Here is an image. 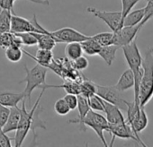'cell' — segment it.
Returning a JSON list of instances; mask_svg holds the SVG:
<instances>
[{
    "label": "cell",
    "mask_w": 153,
    "mask_h": 147,
    "mask_svg": "<svg viewBox=\"0 0 153 147\" xmlns=\"http://www.w3.org/2000/svg\"><path fill=\"white\" fill-rule=\"evenodd\" d=\"M114 86L121 93L128 91L134 86V75L130 68L122 74V76Z\"/></svg>",
    "instance_id": "cell-17"
},
{
    "label": "cell",
    "mask_w": 153,
    "mask_h": 147,
    "mask_svg": "<svg viewBox=\"0 0 153 147\" xmlns=\"http://www.w3.org/2000/svg\"><path fill=\"white\" fill-rule=\"evenodd\" d=\"M72 65H73V68L78 70V71H82V70H85L88 67V60L87 57L81 56L78 58H76L74 60H72Z\"/></svg>",
    "instance_id": "cell-35"
},
{
    "label": "cell",
    "mask_w": 153,
    "mask_h": 147,
    "mask_svg": "<svg viewBox=\"0 0 153 147\" xmlns=\"http://www.w3.org/2000/svg\"><path fill=\"white\" fill-rule=\"evenodd\" d=\"M10 46L22 47L23 44L20 38L12 32H7L0 34V47L6 49Z\"/></svg>",
    "instance_id": "cell-19"
},
{
    "label": "cell",
    "mask_w": 153,
    "mask_h": 147,
    "mask_svg": "<svg viewBox=\"0 0 153 147\" xmlns=\"http://www.w3.org/2000/svg\"><path fill=\"white\" fill-rule=\"evenodd\" d=\"M145 15V9L144 7L141 9H137L134 11H131L123 19V26H134L139 24Z\"/></svg>",
    "instance_id": "cell-21"
},
{
    "label": "cell",
    "mask_w": 153,
    "mask_h": 147,
    "mask_svg": "<svg viewBox=\"0 0 153 147\" xmlns=\"http://www.w3.org/2000/svg\"><path fill=\"white\" fill-rule=\"evenodd\" d=\"M91 38L96 40L101 47L103 46H108L114 44V32H100L94 36H91Z\"/></svg>",
    "instance_id": "cell-29"
},
{
    "label": "cell",
    "mask_w": 153,
    "mask_h": 147,
    "mask_svg": "<svg viewBox=\"0 0 153 147\" xmlns=\"http://www.w3.org/2000/svg\"><path fill=\"white\" fill-rule=\"evenodd\" d=\"M140 1H148V0H122V23L125 16L131 11V9Z\"/></svg>",
    "instance_id": "cell-31"
},
{
    "label": "cell",
    "mask_w": 153,
    "mask_h": 147,
    "mask_svg": "<svg viewBox=\"0 0 153 147\" xmlns=\"http://www.w3.org/2000/svg\"><path fill=\"white\" fill-rule=\"evenodd\" d=\"M104 112L105 113V118L109 125L121 124L126 121L121 109L105 101H104Z\"/></svg>",
    "instance_id": "cell-12"
},
{
    "label": "cell",
    "mask_w": 153,
    "mask_h": 147,
    "mask_svg": "<svg viewBox=\"0 0 153 147\" xmlns=\"http://www.w3.org/2000/svg\"><path fill=\"white\" fill-rule=\"evenodd\" d=\"M25 71L26 73V76L19 84L25 83V89L23 92L25 94V99L28 101L29 103L32 101V93L36 88L42 89L46 85V76L48 69L45 66H42L39 64L35 65L32 68H28L25 65Z\"/></svg>",
    "instance_id": "cell-3"
},
{
    "label": "cell",
    "mask_w": 153,
    "mask_h": 147,
    "mask_svg": "<svg viewBox=\"0 0 153 147\" xmlns=\"http://www.w3.org/2000/svg\"><path fill=\"white\" fill-rule=\"evenodd\" d=\"M120 48L116 45H108V46H103L100 49V51L98 52V56L103 58V60L106 63L107 65H112L113 62L115 59L116 52Z\"/></svg>",
    "instance_id": "cell-20"
},
{
    "label": "cell",
    "mask_w": 153,
    "mask_h": 147,
    "mask_svg": "<svg viewBox=\"0 0 153 147\" xmlns=\"http://www.w3.org/2000/svg\"><path fill=\"white\" fill-rule=\"evenodd\" d=\"M96 94L102 98L104 101L117 106L119 109L123 110H126L127 109V101L122 97L121 92H119L115 88V86H103L97 85Z\"/></svg>",
    "instance_id": "cell-7"
},
{
    "label": "cell",
    "mask_w": 153,
    "mask_h": 147,
    "mask_svg": "<svg viewBox=\"0 0 153 147\" xmlns=\"http://www.w3.org/2000/svg\"><path fill=\"white\" fill-rule=\"evenodd\" d=\"M63 99L68 104V106L69 107L70 110H74L75 109H76V106H78V95L72 93H67L63 97Z\"/></svg>",
    "instance_id": "cell-37"
},
{
    "label": "cell",
    "mask_w": 153,
    "mask_h": 147,
    "mask_svg": "<svg viewBox=\"0 0 153 147\" xmlns=\"http://www.w3.org/2000/svg\"><path fill=\"white\" fill-rule=\"evenodd\" d=\"M12 14L14 13L11 10L0 8V34L10 32Z\"/></svg>",
    "instance_id": "cell-23"
},
{
    "label": "cell",
    "mask_w": 153,
    "mask_h": 147,
    "mask_svg": "<svg viewBox=\"0 0 153 147\" xmlns=\"http://www.w3.org/2000/svg\"><path fill=\"white\" fill-rule=\"evenodd\" d=\"M142 76L139 87V103L145 107L153 98V48H148L142 58Z\"/></svg>",
    "instance_id": "cell-1"
},
{
    "label": "cell",
    "mask_w": 153,
    "mask_h": 147,
    "mask_svg": "<svg viewBox=\"0 0 153 147\" xmlns=\"http://www.w3.org/2000/svg\"><path fill=\"white\" fill-rule=\"evenodd\" d=\"M65 52L70 60H74L81 57L84 54L80 42H76V41L67 43V46L65 48Z\"/></svg>",
    "instance_id": "cell-25"
},
{
    "label": "cell",
    "mask_w": 153,
    "mask_h": 147,
    "mask_svg": "<svg viewBox=\"0 0 153 147\" xmlns=\"http://www.w3.org/2000/svg\"><path fill=\"white\" fill-rule=\"evenodd\" d=\"M16 0H0V8H5L11 10L14 13V5ZM30 1L33 3H38V4H42V5H47L49 6L50 3L48 0H30Z\"/></svg>",
    "instance_id": "cell-33"
},
{
    "label": "cell",
    "mask_w": 153,
    "mask_h": 147,
    "mask_svg": "<svg viewBox=\"0 0 153 147\" xmlns=\"http://www.w3.org/2000/svg\"><path fill=\"white\" fill-rule=\"evenodd\" d=\"M141 28L142 27L140 24L134 26H122L119 30L114 32V45L122 48L130 44L135 40Z\"/></svg>",
    "instance_id": "cell-10"
},
{
    "label": "cell",
    "mask_w": 153,
    "mask_h": 147,
    "mask_svg": "<svg viewBox=\"0 0 153 147\" xmlns=\"http://www.w3.org/2000/svg\"><path fill=\"white\" fill-rule=\"evenodd\" d=\"M80 44L82 46L83 53H85L88 56L98 55V52L100 51V49H101V46L96 40H94L91 38V36L88 39L81 41Z\"/></svg>",
    "instance_id": "cell-24"
},
{
    "label": "cell",
    "mask_w": 153,
    "mask_h": 147,
    "mask_svg": "<svg viewBox=\"0 0 153 147\" xmlns=\"http://www.w3.org/2000/svg\"><path fill=\"white\" fill-rule=\"evenodd\" d=\"M87 11L96 17L102 20L111 29L113 32H116L123 26L122 23V13L121 12H108L98 10L95 7H88Z\"/></svg>",
    "instance_id": "cell-9"
},
{
    "label": "cell",
    "mask_w": 153,
    "mask_h": 147,
    "mask_svg": "<svg viewBox=\"0 0 153 147\" xmlns=\"http://www.w3.org/2000/svg\"><path fill=\"white\" fill-rule=\"evenodd\" d=\"M79 110V117L76 119H70L68 123L71 124H79L80 125V130L81 131H86L87 128L83 126V120L86 117V115L88 113L90 110V107L88 101V99L80 94L78 95V106H76Z\"/></svg>",
    "instance_id": "cell-14"
},
{
    "label": "cell",
    "mask_w": 153,
    "mask_h": 147,
    "mask_svg": "<svg viewBox=\"0 0 153 147\" xmlns=\"http://www.w3.org/2000/svg\"><path fill=\"white\" fill-rule=\"evenodd\" d=\"M49 88H62L67 93H72L79 95V83L75 82V81H67L64 82L62 85H45L42 90H46Z\"/></svg>",
    "instance_id": "cell-22"
},
{
    "label": "cell",
    "mask_w": 153,
    "mask_h": 147,
    "mask_svg": "<svg viewBox=\"0 0 153 147\" xmlns=\"http://www.w3.org/2000/svg\"><path fill=\"white\" fill-rule=\"evenodd\" d=\"M20 108L18 107H12L10 108V112L8 115V118L2 126V129L5 133H10L13 131H16L17 129L19 120H20Z\"/></svg>",
    "instance_id": "cell-15"
},
{
    "label": "cell",
    "mask_w": 153,
    "mask_h": 147,
    "mask_svg": "<svg viewBox=\"0 0 153 147\" xmlns=\"http://www.w3.org/2000/svg\"><path fill=\"white\" fill-rule=\"evenodd\" d=\"M97 85L88 79H84L79 83V94L88 99L96 94Z\"/></svg>",
    "instance_id": "cell-26"
},
{
    "label": "cell",
    "mask_w": 153,
    "mask_h": 147,
    "mask_svg": "<svg viewBox=\"0 0 153 147\" xmlns=\"http://www.w3.org/2000/svg\"><path fill=\"white\" fill-rule=\"evenodd\" d=\"M0 147H12V138L7 135L2 126H0Z\"/></svg>",
    "instance_id": "cell-38"
},
{
    "label": "cell",
    "mask_w": 153,
    "mask_h": 147,
    "mask_svg": "<svg viewBox=\"0 0 153 147\" xmlns=\"http://www.w3.org/2000/svg\"><path fill=\"white\" fill-rule=\"evenodd\" d=\"M23 52L25 53L28 57H32L33 60H35L37 62V64L45 66V67H49V65L52 63L53 61V53L52 50H49V49H39L36 53L35 56H32L31 54H29L27 51L23 49Z\"/></svg>",
    "instance_id": "cell-16"
},
{
    "label": "cell",
    "mask_w": 153,
    "mask_h": 147,
    "mask_svg": "<svg viewBox=\"0 0 153 147\" xmlns=\"http://www.w3.org/2000/svg\"><path fill=\"white\" fill-rule=\"evenodd\" d=\"M108 132L112 135V141L111 143L108 146H113L114 140L116 137L122 138V139H131L137 142L139 144L146 147L147 145L142 142L141 139L138 138L133 130L131 129V126L127 123V121L121 123V124H116V125H109L108 126Z\"/></svg>",
    "instance_id": "cell-8"
},
{
    "label": "cell",
    "mask_w": 153,
    "mask_h": 147,
    "mask_svg": "<svg viewBox=\"0 0 153 147\" xmlns=\"http://www.w3.org/2000/svg\"><path fill=\"white\" fill-rule=\"evenodd\" d=\"M44 90H42V93H40L35 104L33 106V108L31 110H27L26 106H25V99L23 100V106L20 109V120H19V124L17 126V129L16 130V136L14 138L15 140V144L16 146L19 147L23 144L25 139L26 138L27 135L29 134L30 130H31V126H32V122H33V117L34 114V111L37 108V106L40 104L41 99L43 95Z\"/></svg>",
    "instance_id": "cell-4"
},
{
    "label": "cell",
    "mask_w": 153,
    "mask_h": 147,
    "mask_svg": "<svg viewBox=\"0 0 153 147\" xmlns=\"http://www.w3.org/2000/svg\"><path fill=\"white\" fill-rule=\"evenodd\" d=\"M54 110L59 116H65L69 113L70 109L64 101V99H59L54 104Z\"/></svg>",
    "instance_id": "cell-34"
},
{
    "label": "cell",
    "mask_w": 153,
    "mask_h": 147,
    "mask_svg": "<svg viewBox=\"0 0 153 147\" xmlns=\"http://www.w3.org/2000/svg\"><path fill=\"white\" fill-rule=\"evenodd\" d=\"M44 31L48 32L56 40L57 43H70L76 41L81 42L90 37L70 27H64L53 32H50L46 29H44Z\"/></svg>",
    "instance_id": "cell-6"
},
{
    "label": "cell",
    "mask_w": 153,
    "mask_h": 147,
    "mask_svg": "<svg viewBox=\"0 0 153 147\" xmlns=\"http://www.w3.org/2000/svg\"><path fill=\"white\" fill-rule=\"evenodd\" d=\"M23 49L21 47L18 46H10L6 49V57L8 61L12 63H17L19 62L23 57Z\"/></svg>",
    "instance_id": "cell-27"
},
{
    "label": "cell",
    "mask_w": 153,
    "mask_h": 147,
    "mask_svg": "<svg viewBox=\"0 0 153 147\" xmlns=\"http://www.w3.org/2000/svg\"><path fill=\"white\" fill-rule=\"evenodd\" d=\"M90 110L95 111H103L104 112V101L98 95L95 94L88 99Z\"/></svg>",
    "instance_id": "cell-32"
},
{
    "label": "cell",
    "mask_w": 153,
    "mask_h": 147,
    "mask_svg": "<svg viewBox=\"0 0 153 147\" xmlns=\"http://www.w3.org/2000/svg\"><path fill=\"white\" fill-rule=\"evenodd\" d=\"M83 126L86 128L87 126H89L90 128H92L96 132V134L97 135V136L99 137L103 144L106 147L108 146V143L104 135L105 131L108 132V126H109V124L105 117H104L102 114L98 113L97 111L90 110L83 120Z\"/></svg>",
    "instance_id": "cell-5"
},
{
    "label": "cell",
    "mask_w": 153,
    "mask_h": 147,
    "mask_svg": "<svg viewBox=\"0 0 153 147\" xmlns=\"http://www.w3.org/2000/svg\"><path fill=\"white\" fill-rule=\"evenodd\" d=\"M10 112V108L6 107L0 103V126H3L6 123Z\"/></svg>",
    "instance_id": "cell-39"
},
{
    "label": "cell",
    "mask_w": 153,
    "mask_h": 147,
    "mask_svg": "<svg viewBox=\"0 0 153 147\" xmlns=\"http://www.w3.org/2000/svg\"><path fill=\"white\" fill-rule=\"evenodd\" d=\"M21 40L22 44L27 47H33L37 45V39L34 32H21V33H16Z\"/></svg>",
    "instance_id": "cell-30"
},
{
    "label": "cell",
    "mask_w": 153,
    "mask_h": 147,
    "mask_svg": "<svg viewBox=\"0 0 153 147\" xmlns=\"http://www.w3.org/2000/svg\"><path fill=\"white\" fill-rule=\"evenodd\" d=\"M10 32L14 33H21V32H39L42 33L43 32L38 29L33 22L29 20L18 16L15 14H12L11 17V29Z\"/></svg>",
    "instance_id": "cell-11"
},
{
    "label": "cell",
    "mask_w": 153,
    "mask_h": 147,
    "mask_svg": "<svg viewBox=\"0 0 153 147\" xmlns=\"http://www.w3.org/2000/svg\"><path fill=\"white\" fill-rule=\"evenodd\" d=\"M25 99L24 93H16L11 92L2 93H0V103L2 105L12 108V107H18V103Z\"/></svg>",
    "instance_id": "cell-18"
},
{
    "label": "cell",
    "mask_w": 153,
    "mask_h": 147,
    "mask_svg": "<svg viewBox=\"0 0 153 147\" xmlns=\"http://www.w3.org/2000/svg\"><path fill=\"white\" fill-rule=\"evenodd\" d=\"M131 129L133 130L135 135L140 139V133L142 132L148 126L149 124V118H148V115L144 110V107H140L138 114L136 115V117L130 122L128 123Z\"/></svg>",
    "instance_id": "cell-13"
},
{
    "label": "cell",
    "mask_w": 153,
    "mask_h": 147,
    "mask_svg": "<svg viewBox=\"0 0 153 147\" xmlns=\"http://www.w3.org/2000/svg\"><path fill=\"white\" fill-rule=\"evenodd\" d=\"M43 109L40 106V104L37 106L35 111H34V114H33V122H32V126H31V131L33 132V141H35L36 139V132L35 130L37 128H42V129H46V126H45V122L42 121L40 118V113L41 111Z\"/></svg>",
    "instance_id": "cell-28"
},
{
    "label": "cell",
    "mask_w": 153,
    "mask_h": 147,
    "mask_svg": "<svg viewBox=\"0 0 153 147\" xmlns=\"http://www.w3.org/2000/svg\"><path fill=\"white\" fill-rule=\"evenodd\" d=\"M122 49L126 63L134 75V101L139 103V87L142 76V57L135 40L130 44L122 47Z\"/></svg>",
    "instance_id": "cell-2"
},
{
    "label": "cell",
    "mask_w": 153,
    "mask_h": 147,
    "mask_svg": "<svg viewBox=\"0 0 153 147\" xmlns=\"http://www.w3.org/2000/svg\"><path fill=\"white\" fill-rule=\"evenodd\" d=\"M148 4L147 6L144 7L145 9V15H144V18L142 19V21L140 23V26L143 27V25L151 18L153 17V0H148Z\"/></svg>",
    "instance_id": "cell-36"
}]
</instances>
